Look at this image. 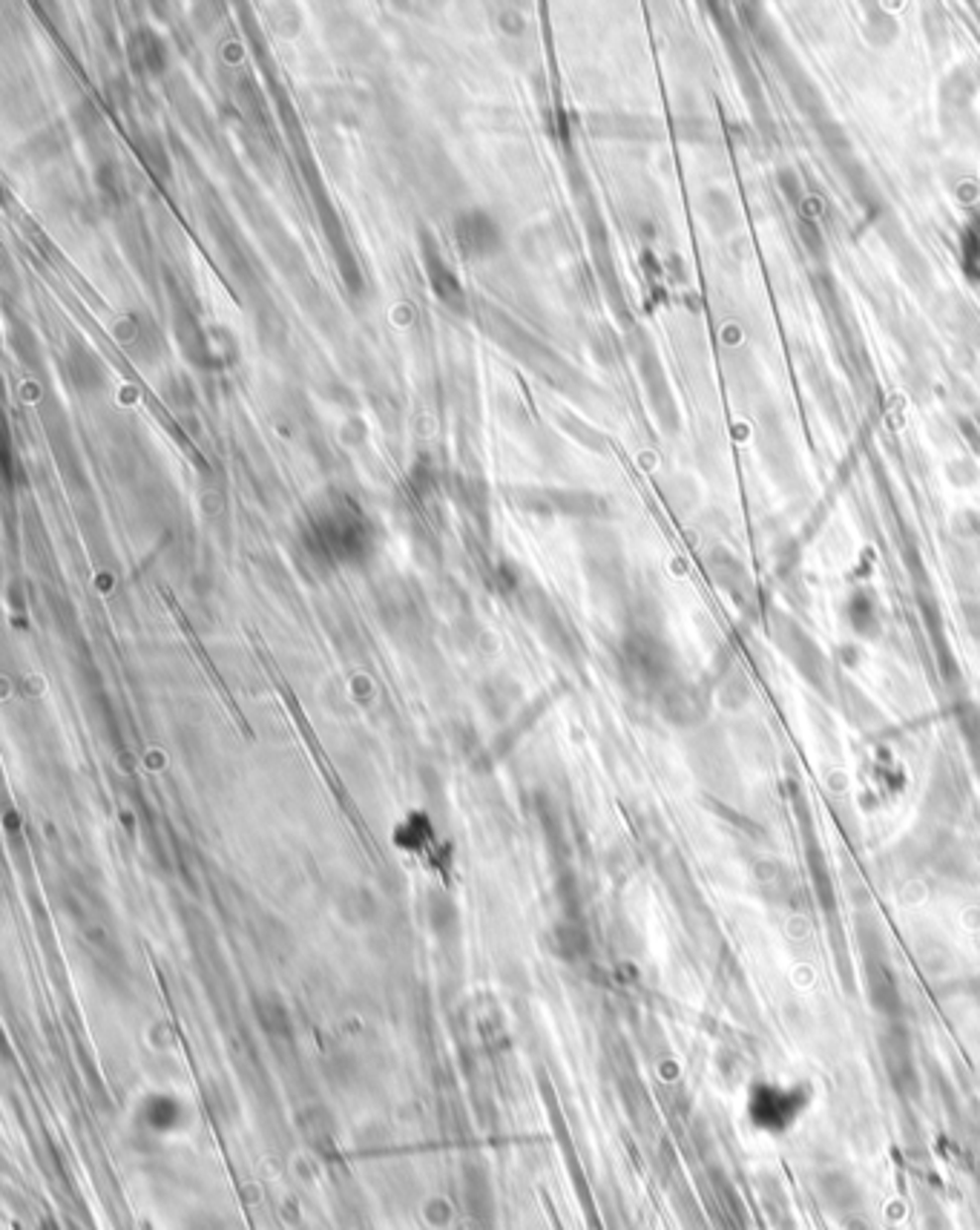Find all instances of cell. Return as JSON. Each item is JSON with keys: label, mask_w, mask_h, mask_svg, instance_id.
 Masks as SVG:
<instances>
[{"label": "cell", "mask_w": 980, "mask_h": 1230, "mask_svg": "<svg viewBox=\"0 0 980 1230\" xmlns=\"http://www.w3.org/2000/svg\"><path fill=\"white\" fill-rule=\"evenodd\" d=\"M848 618H851V624L857 632H863V635H874L877 632V610H874V604L868 596H857L851 607H848Z\"/></svg>", "instance_id": "3957f363"}, {"label": "cell", "mask_w": 980, "mask_h": 1230, "mask_svg": "<svg viewBox=\"0 0 980 1230\" xmlns=\"http://www.w3.org/2000/svg\"><path fill=\"white\" fill-rule=\"evenodd\" d=\"M756 883L765 888L771 897H782L794 888V880L788 874V868L779 859H762L756 865Z\"/></svg>", "instance_id": "7a4b0ae2"}, {"label": "cell", "mask_w": 980, "mask_h": 1230, "mask_svg": "<svg viewBox=\"0 0 980 1230\" xmlns=\"http://www.w3.org/2000/svg\"><path fill=\"white\" fill-rule=\"evenodd\" d=\"M966 254H972V257H966V268L972 271V265H978V280H980V230H975V239L969 242Z\"/></svg>", "instance_id": "277c9868"}, {"label": "cell", "mask_w": 980, "mask_h": 1230, "mask_svg": "<svg viewBox=\"0 0 980 1230\" xmlns=\"http://www.w3.org/2000/svg\"><path fill=\"white\" fill-rule=\"evenodd\" d=\"M664 714L679 725H699L708 716V702L696 687L676 685L664 696Z\"/></svg>", "instance_id": "6da1fadb"}]
</instances>
